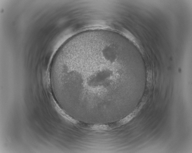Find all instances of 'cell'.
Listing matches in <instances>:
<instances>
[{"label": "cell", "instance_id": "6da1fadb", "mask_svg": "<svg viewBox=\"0 0 192 153\" xmlns=\"http://www.w3.org/2000/svg\"><path fill=\"white\" fill-rule=\"evenodd\" d=\"M129 74L118 52L105 44L77 48L66 57L54 79L70 106L91 114L109 112Z\"/></svg>", "mask_w": 192, "mask_h": 153}]
</instances>
